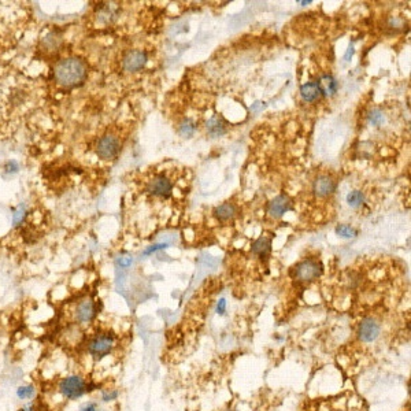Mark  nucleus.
Returning a JSON list of instances; mask_svg holds the SVG:
<instances>
[{
  "instance_id": "1",
  "label": "nucleus",
  "mask_w": 411,
  "mask_h": 411,
  "mask_svg": "<svg viewBox=\"0 0 411 411\" xmlns=\"http://www.w3.org/2000/svg\"><path fill=\"white\" fill-rule=\"evenodd\" d=\"M88 67L80 58H66L55 64V81L64 88L79 87L87 80Z\"/></svg>"
},
{
  "instance_id": "2",
  "label": "nucleus",
  "mask_w": 411,
  "mask_h": 411,
  "mask_svg": "<svg viewBox=\"0 0 411 411\" xmlns=\"http://www.w3.org/2000/svg\"><path fill=\"white\" fill-rule=\"evenodd\" d=\"M115 346H117L115 334L110 332H99L89 338L85 348L89 357H92L96 361H102L103 358L113 354Z\"/></svg>"
},
{
  "instance_id": "3",
  "label": "nucleus",
  "mask_w": 411,
  "mask_h": 411,
  "mask_svg": "<svg viewBox=\"0 0 411 411\" xmlns=\"http://www.w3.org/2000/svg\"><path fill=\"white\" fill-rule=\"evenodd\" d=\"M88 381L80 374H68L60 378L58 382V391L66 400H77L88 393L89 391Z\"/></svg>"
},
{
  "instance_id": "4",
  "label": "nucleus",
  "mask_w": 411,
  "mask_h": 411,
  "mask_svg": "<svg viewBox=\"0 0 411 411\" xmlns=\"http://www.w3.org/2000/svg\"><path fill=\"white\" fill-rule=\"evenodd\" d=\"M295 279L299 283L310 284L315 280H318L323 273V264L321 260L317 259H306L302 260L300 263L296 264L295 267Z\"/></svg>"
},
{
  "instance_id": "5",
  "label": "nucleus",
  "mask_w": 411,
  "mask_h": 411,
  "mask_svg": "<svg viewBox=\"0 0 411 411\" xmlns=\"http://www.w3.org/2000/svg\"><path fill=\"white\" fill-rule=\"evenodd\" d=\"M381 332V326L376 318L365 317L358 325V337L363 342H373L377 340Z\"/></svg>"
},
{
  "instance_id": "6",
  "label": "nucleus",
  "mask_w": 411,
  "mask_h": 411,
  "mask_svg": "<svg viewBox=\"0 0 411 411\" xmlns=\"http://www.w3.org/2000/svg\"><path fill=\"white\" fill-rule=\"evenodd\" d=\"M98 314V307L92 299H84L74 308V319L81 325L91 323Z\"/></svg>"
},
{
  "instance_id": "7",
  "label": "nucleus",
  "mask_w": 411,
  "mask_h": 411,
  "mask_svg": "<svg viewBox=\"0 0 411 411\" xmlns=\"http://www.w3.org/2000/svg\"><path fill=\"white\" fill-rule=\"evenodd\" d=\"M121 148V143L118 140V137L113 136V134H107V136L102 137L98 143V147H96V154L98 157L103 161H108V159H113Z\"/></svg>"
},
{
  "instance_id": "8",
  "label": "nucleus",
  "mask_w": 411,
  "mask_h": 411,
  "mask_svg": "<svg viewBox=\"0 0 411 411\" xmlns=\"http://www.w3.org/2000/svg\"><path fill=\"white\" fill-rule=\"evenodd\" d=\"M173 191V184L165 174H158L148 182L147 192L159 197H169Z\"/></svg>"
},
{
  "instance_id": "9",
  "label": "nucleus",
  "mask_w": 411,
  "mask_h": 411,
  "mask_svg": "<svg viewBox=\"0 0 411 411\" xmlns=\"http://www.w3.org/2000/svg\"><path fill=\"white\" fill-rule=\"evenodd\" d=\"M148 56L147 54L142 51V49H134V51H130L125 55L123 58V68L129 72V73H136L139 70L144 68V66L147 64Z\"/></svg>"
},
{
  "instance_id": "10",
  "label": "nucleus",
  "mask_w": 411,
  "mask_h": 411,
  "mask_svg": "<svg viewBox=\"0 0 411 411\" xmlns=\"http://www.w3.org/2000/svg\"><path fill=\"white\" fill-rule=\"evenodd\" d=\"M292 209V200L288 195H280L274 197L273 200L269 203L267 207V213L270 217L273 218H281L285 213H288Z\"/></svg>"
},
{
  "instance_id": "11",
  "label": "nucleus",
  "mask_w": 411,
  "mask_h": 411,
  "mask_svg": "<svg viewBox=\"0 0 411 411\" xmlns=\"http://www.w3.org/2000/svg\"><path fill=\"white\" fill-rule=\"evenodd\" d=\"M314 193L319 197H326L336 191V181L329 176H319L313 185Z\"/></svg>"
},
{
  "instance_id": "12",
  "label": "nucleus",
  "mask_w": 411,
  "mask_h": 411,
  "mask_svg": "<svg viewBox=\"0 0 411 411\" xmlns=\"http://www.w3.org/2000/svg\"><path fill=\"white\" fill-rule=\"evenodd\" d=\"M300 96L306 103H314L322 98V92L317 81H310L300 87Z\"/></svg>"
},
{
  "instance_id": "13",
  "label": "nucleus",
  "mask_w": 411,
  "mask_h": 411,
  "mask_svg": "<svg viewBox=\"0 0 411 411\" xmlns=\"http://www.w3.org/2000/svg\"><path fill=\"white\" fill-rule=\"evenodd\" d=\"M251 250L260 259H267L271 252V239L266 236H260L259 239H256L252 243Z\"/></svg>"
},
{
  "instance_id": "14",
  "label": "nucleus",
  "mask_w": 411,
  "mask_h": 411,
  "mask_svg": "<svg viewBox=\"0 0 411 411\" xmlns=\"http://www.w3.org/2000/svg\"><path fill=\"white\" fill-rule=\"evenodd\" d=\"M206 129H207L209 136L213 137V139H217V137H221L222 134H225L226 123L220 115H214V117L209 119V122L206 123Z\"/></svg>"
},
{
  "instance_id": "15",
  "label": "nucleus",
  "mask_w": 411,
  "mask_h": 411,
  "mask_svg": "<svg viewBox=\"0 0 411 411\" xmlns=\"http://www.w3.org/2000/svg\"><path fill=\"white\" fill-rule=\"evenodd\" d=\"M321 88V92H322V96H333L334 93L337 92L338 89V84L336 81V79L330 76V74H323L321 76V79L317 81Z\"/></svg>"
},
{
  "instance_id": "16",
  "label": "nucleus",
  "mask_w": 411,
  "mask_h": 411,
  "mask_svg": "<svg viewBox=\"0 0 411 411\" xmlns=\"http://www.w3.org/2000/svg\"><path fill=\"white\" fill-rule=\"evenodd\" d=\"M236 206L233 203H224V204L218 206L214 210V217L221 222H226V221L232 220L236 216Z\"/></svg>"
},
{
  "instance_id": "17",
  "label": "nucleus",
  "mask_w": 411,
  "mask_h": 411,
  "mask_svg": "<svg viewBox=\"0 0 411 411\" xmlns=\"http://www.w3.org/2000/svg\"><path fill=\"white\" fill-rule=\"evenodd\" d=\"M117 15V7H115V3H104L100 7V11H99V20L104 21L106 18V22H110V21L115 18Z\"/></svg>"
},
{
  "instance_id": "18",
  "label": "nucleus",
  "mask_w": 411,
  "mask_h": 411,
  "mask_svg": "<svg viewBox=\"0 0 411 411\" xmlns=\"http://www.w3.org/2000/svg\"><path fill=\"white\" fill-rule=\"evenodd\" d=\"M36 395V388L33 385H21L17 388V397L20 400H30Z\"/></svg>"
},
{
  "instance_id": "19",
  "label": "nucleus",
  "mask_w": 411,
  "mask_h": 411,
  "mask_svg": "<svg viewBox=\"0 0 411 411\" xmlns=\"http://www.w3.org/2000/svg\"><path fill=\"white\" fill-rule=\"evenodd\" d=\"M180 134L184 137H191L196 130V123L192 121L191 118H186L180 123Z\"/></svg>"
},
{
  "instance_id": "20",
  "label": "nucleus",
  "mask_w": 411,
  "mask_h": 411,
  "mask_svg": "<svg viewBox=\"0 0 411 411\" xmlns=\"http://www.w3.org/2000/svg\"><path fill=\"white\" fill-rule=\"evenodd\" d=\"M363 201H365V195L361 191H351L347 195V203L354 209L362 206Z\"/></svg>"
},
{
  "instance_id": "21",
  "label": "nucleus",
  "mask_w": 411,
  "mask_h": 411,
  "mask_svg": "<svg viewBox=\"0 0 411 411\" xmlns=\"http://www.w3.org/2000/svg\"><path fill=\"white\" fill-rule=\"evenodd\" d=\"M336 235L342 239H351L354 236H357V230L350 225H338L336 228Z\"/></svg>"
},
{
  "instance_id": "22",
  "label": "nucleus",
  "mask_w": 411,
  "mask_h": 411,
  "mask_svg": "<svg viewBox=\"0 0 411 411\" xmlns=\"http://www.w3.org/2000/svg\"><path fill=\"white\" fill-rule=\"evenodd\" d=\"M384 114L380 110H373L369 113V122L372 123L373 126H380L384 122Z\"/></svg>"
},
{
  "instance_id": "23",
  "label": "nucleus",
  "mask_w": 411,
  "mask_h": 411,
  "mask_svg": "<svg viewBox=\"0 0 411 411\" xmlns=\"http://www.w3.org/2000/svg\"><path fill=\"white\" fill-rule=\"evenodd\" d=\"M24 218H25V209L22 207V206H21L20 209L15 211L14 218H13V221H14V225H20L21 222L24 221Z\"/></svg>"
},
{
  "instance_id": "24",
  "label": "nucleus",
  "mask_w": 411,
  "mask_h": 411,
  "mask_svg": "<svg viewBox=\"0 0 411 411\" xmlns=\"http://www.w3.org/2000/svg\"><path fill=\"white\" fill-rule=\"evenodd\" d=\"M117 397H118L117 391H107V392H103L102 399L104 401H111V400H115Z\"/></svg>"
},
{
  "instance_id": "25",
  "label": "nucleus",
  "mask_w": 411,
  "mask_h": 411,
  "mask_svg": "<svg viewBox=\"0 0 411 411\" xmlns=\"http://www.w3.org/2000/svg\"><path fill=\"white\" fill-rule=\"evenodd\" d=\"M80 411H98V403H95V401H88V403H85V404L81 407V410Z\"/></svg>"
},
{
  "instance_id": "26",
  "label": "nucleus",
  "mask_w": 411,
  "mask_h": 411,
  "mask_svg": "<svg viewBox=\"0 0 411 411\" xmlns=\"http://www.w3.org/2000/svg\"><path fill=\"white\" fill-rule=\"evenodd\" d=\"M226 311V300L225 299H220V302L217 304V313L218 314H225Z\"/></svg>"
},
{
  "instance_id": "27",
  "label": "nucleus",
  "mask_w": 411,
  "mask_h": 411,
  "mask_svg": "<svg viewBox=\"0 0 411 411\" xmlns=\"http://www.w3.org/2000/svg\"><path fill=\"white\" fill-rule=\"evenodd\" d=\"M17 170H18V163L17 162H7V165H6V171L7 173H17Z\"/></svg>"
},
{
  "instance_id": "28",
  "label": "nucleus",
  "mask_w": 411,
  "mask_h": 411,
  "mask_svg": "<svg viewBox=\"0 0 411 411\" xmlns=\"http://www.w3.org/2000/svg\"><path fill=\"white\" fill-rule=\"evenodd\" d=\"M167 244H157V245H152V247H150L148 250L144 251V255H150L152 254V252H155V251L158 250H162V248H166Z\"/></svg>"
},
{
  "instance_id": "29",
  "label": "nucleus",
  "mask_w": 411,
  "mask_h": 411,
  "mask_svg": "<svg viewBox=\"0 0 411 411\" xmlns=\"http://www.w3.org/2000/svg\"><path fill=\"white\" fill-rule=\"evenodd\" d=\"M353 55H354V47L353 45H350V48H348V51L346 52V55H344V59H346V60H350V59L353 58Z\"/></svg>"
},
{
  "instance_id": "30",
  "label": "nucleus",
  "mask_w": 411,
  "mask_h": 411,
  "mask_svg": "<svg viewBox=\"0 0 411 411\" xmlns=\"http://www.w3.org/2000/svg\"><path fill=\"white\" fill-rule=\"evenodd\" d=\"M130 263H132V259H123V258L119 259V264H121V266H129Z\"/></svg>"
},
{
  "instance_id": "31",
  "label": "nucleus",
  "mask_w": 411,
  "mask_h": 411,
  "mask_svg": "<svg viewBox=\"0 0 411 411\" xmlns=\"http://www.w3.org/2000/svg\"><path fill=\"white\" fill-rule=\"evenodd\" d=\"M299 5H302V6L311 5V0H304V2H299Z\"/></svg>"
},
{
  "instance_id": "32",
  "label": "nucleus",
  "mask_w": 411,
  "mask_h": 411,
  "mask_svg": "<svg viewBox=\"0 0 411 411\" xmlns=\"http://www.w3.org/2000/svg\"><path fill=\"white\" fill-rule=\"evenodd\" d=\"M311 411H317V410H311Z\"/></svg>"
}]
</instances>
